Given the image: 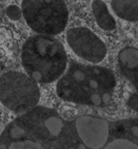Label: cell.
<instances>
[{"instance_id": "obj_1", "label": "cell", "mask_w": 138, "mask_h": 149, "mask_svg": "<svg viewBox=\"0 0 138 149\" xmlns=\"http://www.w3.org/2000/svg\"><path fill=\"white\" fill-rule=\"evenodd\" d=\"M116 81L110 70L72 64L57 85L60 97L68 102L101 107L105 95H111Z\"/></svg>"}, {"instance_id": "obj_2", "label": "cell", "mask_w": 138, "mask_h": 149, "mask_svg": "<svg viewBox=\"0 0 138 149\" xmlns=\"http://www.w3.org/2000/svg\"><path fill=\"white\" fill-rule=\"evenodd\" d=\"M21 60L28 76L43 84L58 80L67 68L64 46L54 38L44 35L34 36L26 41Z\"/></svg>"}, {"instance_id": "obj_3", "label": "cell", "mask_w": 138, "mask_h": 149, "mask_svg": "<svg viewBox=\"0 0 138 149\" xmlns=\"http://www.w3.org/2000/svg\"><path fill=\"white\" fill-rule=\"evenodd\" d=\"M22 13L28 25L45 36L62 32L69 18L66 3L61 0H24Z\"/></svg>"}, {"instance_id": "obj_4", "label": "cell", "mask_w": 138, "mask_h": 149, "mask_svg": "<svg viewBox=\"0 0 138 149\" xmlns=\"http://www.w3.org/2000/svg\"><path fill=\"white\" fill-rule=\"evenodd\" d=\"M40 100L37 84L28 74L8 72L0 77V102L14 112H23Z\"/></svg>"}, {"instance_id": "obj_5", "label": "cell", "mask_w": 138, "mask_h": 149, "mask_svg": "<svg viewBox=\"0 0 138 149\" xmlns=\"http://www.w3.org/2000/svg\"><path fill=\"white\" fill-rule=\"evenodd\" d=\"M67 41L77 56L91 63H100L106 55L105 43L88 28L70 29L67 33Z\"/></svg>"}, {"instance_id": "obj_6", "label": "cell", "mask_w": 138, "mask_h": 149, "mask_svg": "<svg viewBox=\"0 0 138 149\" xmlns=\"http://www.w3.org/2000/svg\"><path fill=\"white\" fill-rule=\"evenodd\" d=\"M76 128L84 145L91 149H100L107 141L109 127L105 119L84 115L76 120Z\"/></svg>"}, {"instance_id": "obj_7", "label": "cell", "mask_w": 138, "mask_h": 149, "mask_svg": "<svg viewBox=\"0 0 138 149\" xmlns=\"http://www.w3.org/2000/svg\"><path fill=\"white\" fill-rule=\"evenodd\" d=\"M111 7L118 17L127 21H138V0H114Z\"/></svg>"}, {"instance_id": "obj_8", "label": "cell", "mask_w": 138, "mask_h": 149, "mask_svg": "<svg viewBox=\"0 0 138 149\" xmlns=\"http://www.w3.org/2000/svg\"><path fill=\"white\" fill-rule=\"evenodd\" d=\"M93 11L96 23L101 29L105 31H111L115 28V21L110 15L107 6L103 1L95 0L93 2Z\"/></svg>"}, {"instance_id": "obj_9", "label": "cell", "mask_w": 138, "mask_h": 149, "mask_svg": "<svg viewBox=\"0 0 138 149\" xmlns=\"http://www.w3.org/2000/svg\"><path fill=\"white\" fill-rule=\"evenodd\" d=\"M118 59L125 68L130 70L138 68V50L135 48H124L120 51Z\"/></svg>"}, {"instance_id": "obj_10", "label": "cell", "mask_w": 138, "mask_h": 149, "mask_svg": "<svg viewBox=\"0 0 138 149\" xmlns=\"http://www.w3.org/2000/svg\"><path fill=\"white\" fill-rule=\"evenodd\" d=\"M45 125L52 135L57 136V135H59V133L61 132L63 128V122L59 117L52 116V117H49L48 119H46Z\"/></svg>"}, {"instance_id": "obj_11", "label": "cell", "mask_w": 138, "mask_h": 149, "mask_svg": "<svg viewBox=\"0 0 138 149\" xmlns=\"http://www.w3.org/2000/svg\"><path fill=\"white\" fill-rule=\"evenodd\" d=\"M105 149H138V146L125 139H116L107 144Z\"/></svg>"}, {"instance_id": "obj_12", "label": "cell", "mask_w": 138, "mask_h": 149, "mask_svg": "<svg viewBox=\"0 0 138 149\" xmlns=\"http://www.w3.org/2000/svg\"><path fill=\"white\" fill-rule=\"evenodd\" d=\"M9 149H43L40 144L33 142L30 140L25 141H17V142L12 143Z\"/></svg>"}, {"instance_id": "obj_13", "label": "cell", "mask_w": 138, "mask_h": 149, "mask_svg": "<svg viewBox=\"0 0 138 149\" xmlns=\"http://www.w3.org/2000/svg\"><path fill=\"white\" fill-rule=\"evenodd\" d=\"M21 14H22V11H21V9L16 5H10L7 7V9H6V15L8 16L11 20H18V19H20Z\"/></svg>"}, {"instance_id": "obj_14", "label": "cell", "mask_w": 138, "mask_h": 149, "mask_svg": "<svg viewBox=\"0 0 138 149\" xmlns=\"http://www.w3.org/2000/svg\"><path fill=\"white\" fill-rule=\"evenodd\" d=\"M128 105L131 107L132 109L138 111V93L136 95H132L128 100Z\"/></svg>"}, {"instance_id": "obj_15", "label": "cell", "mask_w": 138, "mask_h": 149, "mask_svg": "<svg viewBox=\"0 0 138 149\" xmlns=\"http://www.w3.org/2000/svg\"><path fill=\"white\" fill-rule=\"evenodd\" d=\"M24 134V130L22 128H20V127H14V128L11 129L10 131V135L12 138L14 139H17V138H20L21 136H22Z\"/></svg>"}, {"instance_id": "obj_16", "label": "cell", "mask_w": 138, "mask_h": 149, "mask_svg": "<svg viewBox=\"0 0 138 149\" xmlns=\"http://www.w3.org/2000/svg\"><path fill=\"white\" fill-rule=\"evenodd\" d=\"M131 132L133 133V135L136 136V137H138V125L133 126L132 128H131Z\"/></svg>"}, {"instance_id": "obj_17", "label": "cell", "mask_w": 138, "mask_h": 149, "mask_svg": "<svg viewBox=\"0 0 138 149\" xmlns=\"http://www.w3.org/2000/svg\"><path fill=\"white\" fill-rule=\"evenodd\" d=\"M79 149H86V145H84V144H79Z\"/></svg>"}, {"instance_id": "obj_18", "label": "cell", "mask_w": 138, "mask_h": 149, "mask_svg": "<svg viewBox=\"0 0 138 149\" xmlns=\"http://www.w3.org/2000/svg\"><path fill=\"white\" fill-rule=\"evenodd\" d=\"M2 16H3V10H2V7L0 6V19L2 18Z\"/></svg>"}, {"instance_id": "obj_19", "label": "cell", "mask_w": 138, "mask_h": 149, "mask_svg": "<svg viewBox=\"0 0 138 149\" xmlns=\"http://www.w3.org/2000/svg\"><path fill=\"white\" fill-rule=\"evenodd\" d=\"M69 149H76V148H69Z\"/></svg>"}]
</instances>
